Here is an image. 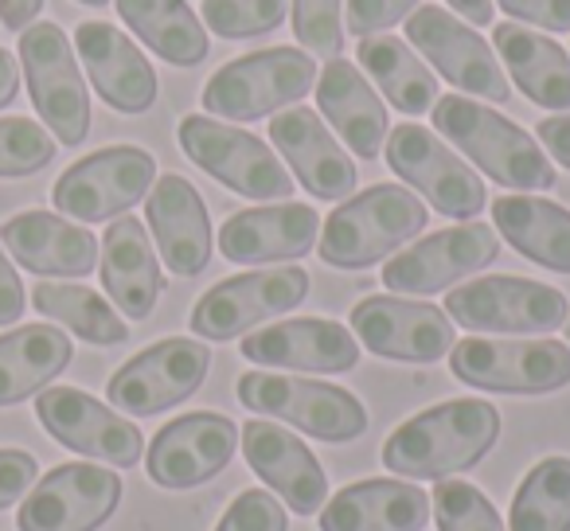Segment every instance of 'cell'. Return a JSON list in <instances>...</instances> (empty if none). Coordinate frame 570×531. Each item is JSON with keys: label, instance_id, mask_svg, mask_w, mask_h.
Wrapping results in <instances>:
<instances>
[{"label": "cell", "instance_id": "1", "mask_svg": "<svg viewBox=\"0 0 570 531\" xmlns=\"http://www.w3.org/2000/svg\"><path fill=\"white\" fill-rule=\"evenodd\" d=\"M500 437V414L484 399H450L406 419L383 442V465L406 481H445L473 469Z\"/></svg>", "mask_w": 570, "mask_h": 531}, {"label": "cell", "instance_id": "2", "mask_svg": "<svg viewBox=\"0 0 570 531\" xmlns=\"http://www.w3.org/2000/svg\"><path fill=\"white\" fill-rule=\"evenodd\" d=\"M434 129L450 137L453 149H461L489 180L515 191H547L554 188V165L539 141L520 129L512 118L473 102V98H438Z\"/></svg>", "mask_w": 570, "mask_h": 531}, {"label": "cell", "instance_id": "3", "mask_svg": "<svg viewBox=\"0 0 570 531\" xmlns=\"http://www.w3.org/2000/svg\"><path fill=\"white\" fill-rule=\"evenodd\" d=\"M430 212L422 199L403 184H372L344 199L325 219V235L317 243L321 262L336 271H367L383 262L391 250L419 238Z\"/></svg>", "mask_w": 570, "mask_h": 531}, {"label": "cell", "instance_id": "4", "mask_svg": "<svg viewBox=\"0 0 570 531\" xmlns=\"http://www.w3.org/2000/svg\"><path fill=\"white\" fill-rule=\"evenodd\" d=\"M317 82V63L297 48H262L243 59H230L227 67L207 79L204 110L227 121H254L277 114L285 106H297Z\"/></svg>", "mask_w": 570, "mask_h": 531}, {"label": "cell", "instance_id": "5", "mask_svg": "<svg viewBox=\"0 0 570 531\" xmlns=\"http://www.w3.org/2000/svg\"><path fill=\"white\" fill-rule=\"evenodd\" d=\"M450 367L461 383L497 395H547L570 383V344L562 341H497L469 336L450 348Z\"/></svg>", "mask_w": 570, "mask_h": 531}, {"label": "cell", "instance_id": "6", "mask_svg": "<svg viewBox=\"0 0 570 531\" xmlns=\"http://www.w3.org/2000/svg\"><path fill=\"white\" fill-rule=\"evenodd\" d=\"M20 67H24L28 95L48 134L59 145H82L90 134V95L82 82L79 59L59 24H32L20 36Z\"/></svg>", "mask_w": 570, "mask_h": 531}, {"label": "cell", "instance_id": "7", "mask_svg": "<svg viewBox=\"0 0 570 531\" xmlns=\"http://www.w3.org/2000/svg\"><path fill=\"white\" fill-rule=\"evenodd\" d=\"M176 134L191 165L215 176L223 188L246 199H262V204L294 196V173L274 157L269 145H262V137L227 126V121L204 118V114H188Z\"/></svg>", "mask_w": 570, "mask_h": 531}, {"label": "cell", "instance_id": "8", "mask_svg": "<svg viewBox=\"0 0 570 531\" xmlns=\"http://www.w3.org/2000/svg\"><path fill=\"white\" fill-rule=\"evenodd\" d=\"M238 403L262 419H282L321 442H352L367 430V411L352 391L317 380H294L274 372H246L238 380Z\"/></svg>", "mask_w": 570, "mask_h": 531}, {"label": "cell", "instance_id": "9", "mask_svg": "<svg viewBox=\"0 0 570 531\" xmlns=\"http://www.w3.org/2000/svg\"><path fill=\"white\" fill-rule=\"evenodd\" d=\"M445 317L469 333H504V336H543L567 325V297L559 289L512 274H492L469 286L450 289Z\"/></svg>", "mask_w": 570, "mask_h": 531}, {"label": "cell", "instance_id": "10", "mask_svg": "<svg viewBox=\"0 0 570 531\" xmlns=\"http://www.w3.org/2000/svg\"><path fill=\"white\" fill-rule=\"evenodd\" d=\"M157 180V160L137 145H110L75 160L51 188L59 215L79 223H106L149 196Z\"/></svg>", "mask_w": 570, "mask_h": 531}, {"label": "cell", "instance_id": "11", "mask_svg": "<svg viewBox=\"0 0 570 531\" xmlns=\"http://www.w3.org/2000/svg\"><path fill=\"white\" fill-rule=\"evenodd\" d=\"M387 165L399 180H406L419 196H426L445 219H473L489 199L481 173L469 160H461L434 129H422L414 121L391 129Z\"/></svg>", "mask_w": 570, "mask_h": 531}, {"label": "cell", "instance_id": "12", "mask_svg": "<svg viewBox=\"0 0 570 531\" xmlns=\"http://www.w3.org/2000/svg\"><path fill=\"white\" fill-rule=\"evenodd\" d=\"M207 367H212V348L204 341L168 336L121 364L106 383V399L134 419H153L196 395L199 383L207 380Z\"/></svg>", "mask_w": 570, "mask_h": 531}, {"label": "cell", "instance_id": "13", "mask_svg": "<svg viewBox=\"0 0 570 531\" xmlns=\"http://www.w3.org/2000/svg\"><path fill=\"white\" fill-rule=\"evenodd\" d=\"M309 294V274L302 266H277V271H254L212 286L191 309V333L204 341H230L250 333L254 325L297 309Z\"/></svg>", "mask_w": 570, "mask_h": 531}, {"label": "cell", "instance_id": "14", "mask_svg": "<svg viewBox=\"0 0 570 531\" xmlns=\"http://www.w3.org/2000/svg\"><path fill=\"white\" fill-rule=\"evenodd\" d=\"M406 40L411 48H419L430 67L442 71V79H450L465 95L489 98V102H508L512 95L504 67L497 63V51L442 4H419L406 17Z\"/></svg>", "mask_w": 570, "mask_h": 531}, {"label": "cell", "instance_id": "15", "mask_svg": "<svg viewBox=\"0 0 570 531\" xmlns=\"http://www.w3.org/2000/svg\"><path fill=\"white\" fill-rule=\"evenodd\" d=\"M121 500V476L106 465L71 461L32 484L17 512L20 531H98Z\"/></svg>", "mask_w": 570, "mask_h": 531}, {"label": "cell", "instance_id": "16", "mask_svg": "<svg viewBox=\"0 0 570 531\" xmlns=\"http://www.w3.org/2000/svg\"><path fill=\"white\" fill-rule=\"evenodd\" d=\"M500 254V238L489 223H458L406 246L383 266V286L395 294L430 297L450 289L453 282L492 266Z\"/></svg>", "mask_w": 570, "mask_h": 531}, {"label": "cell", "instance_id": "17", "mask_svg": "<svg viewBox=\"0 0 570 531\" xmlns=\"http://www.w3.org/2000/svg\"><path fill=\"white\" fill-rule=\"evenodd\" d=\"M352 336L375 356L403 364H434L458 344L445 309L391 294H372L352 309Z\"/></svg>", "mask_w": 570, "mask_h": 531}, {"label": "cell", "instance_id": "18", "mask_svg": "<svg viewBox=\"0 0 570 531\" xmlns=\"http://www.w3.org/2000/svg\"><path fill=\"white\" fill-rule=\"evenodd\" d=\"M36 419L67 450L90 461L134 469L145 453L141 430L79 387H48L36 399Z\"/></svg>", "mask_w": 570, "mask_h": 531}, {"label": "cell", "instance_id": "19", "mask_svg": "<svg viewBox=\"0 0 570 531\" xmlns=\"http://www.w3.org/2000/svg\"><path fill=\"white\" fill-rule=\"evenodd\" d=\"M238 450V426L227 414L196 411L173 419L157 430L149 445V481L160 489H196V484L219 476Z\"/></svg>", "mask_w": 570, "mask_h": 531}, {"label": "cell", "instance_id": "20", "mask_svg": "<svg viewBox=\"0 0 570 531\" xmlns=\"http://www.w3.org/2000/svg\"><path fill=\"white\" fill-rule=\"evenodd\" d=\"M243 356L258 367L341 375L360 364V341L336 321L294 317L243 336Z\"/></svg>", "mask_w": 570, "mask_h": 531}, {"label": "cell", "instance_id": "21", "mask_svg": "<svg viewBox=\"0 0 570 531\" xmlns=\"http://www.w3.org/2000/svg\"><path fill=\"white\" fill-rule=\"evenodd\" d=\"M238 437H243L246 465L262 476V484L269 492H277L285 504L294 508L297 515H313L325 508L328 476L302 437L262 419H250L246 426H238Z\"/></svg>", "mask_w": 570, "mask_h": 531}, {"label": "cell", "instance_id": "22", "mask_svg": "<svg viewBox=\"0 0 570 531\" xmlns=\"http://www.w3.org/2000/svg\"><path fill=\"white\" fill-rule=\"evenodd\" d=\"M75 51L87 67L90 87L110 110L145 114L157 102V71L121 28L106 20H82L75 28Z\"/></svg>", "mask_w": 570, "mask_h": 531}, {"label": "cell", "instance_id": "23", "mask_svg": "<svg viewBox=\"0 0 570 531\" xmlns=\"http://www.w3.org/2000/svg\"><path fill=\"white\" fill-rule=\"evenodd\" d=\"M145 223L153 230L160 258L180 278H196L212 262V219L207 204L196 191V184L184 180L180 173H168L153 180L149 199H145Z\"/></svg>", "mask_w": 570, "mask_h": 531}, {"label": "cell", "instance_id": "24", "mask_svg": "<svg viewBox=\"0 0 570 531\" xmlns=\"http://www.w3.org/2000/svg\"><path fill=\"white\" fill-rule=\"evenodd\" d=\"M269 141L309 196L344 199L356 191V160L328 134L317 110H305V106L282 110L269 121Z\"/></svg>", "mask_w": 570, "mask_h": 531}, {"label": "cell", "instance_id": "25", "mask_svg": "<svg viewBox=\"0 0 570 531\" xmlns=\"http://www.w3.org/2000/svg\"><path fill=\"white\" fill-rule=\"evenodd\" d=\"M321 215L309 204H274L235 212L219 230V250L238 266L297 262L317 246Z\"/></svg>", "mask_w": 570, "mask_h": 531}, {"label": "cell", "instance_id": "26", "mask_svg": "<svg viewBox=\"0 0 570 531\" xmlns=\"http://www.w3.org/2000/svg\"><path fill=\"white\" fill-rule=\"evenodd\" d=\"M12 258L43 278H82L98 266V238L56 212H20L0 227Z\"/></svg>", "mask_w": 570, "mask_h": 531}, {"label": "cell", "instance_id": "27", "mask_svg": "<svg viewBox=\"0 0 570 531\" xmlns=\"http://www.w3.org/2000/svg\"><path fill=\"white\" fill-rule=\"evenodd\" d=\"M102 254V286L121 317L145 321L157 309V297L165 289L160 278L157 250L149 243V230L134 215H121L106 227V238L98 243Z\"/></svg>", "mask_w": 570, "mask_h": 531}, {"label": "cell", "instance_id": "28", "mask_svg": "<svg viewBox=\"0 0 570 531\" xmlns=\"http://www.w3.org/2000/svg\"><path fill=\"white\" fill-rule=\"evenodd\" d=\"M317 87V102L325 121L344 137L360 160H375L387 145V106L372 90V82L360 75L356 63L348 59H328Z\"/></svg>", "mask_w": 570, "mask_h": 531}, {"label": "cell", "instance_id": "29", "mask_svg": "<svg viewBox=\"0 0 570 531\" xmlns=\"http://www.w3.org/2000/svg\"><path fill=\"white\" fill-rule=\"evenodd\" d=\"M430 496L406 481H356L325 500L321 531H422Z\"/></svg>", "mask_w": 570, "mask_h": 531}, {"label": "cell", "instance_id": "30", "mask_svg": "<svg viewBox=\"0 0 570 531\" xmlns=\"http://www.w3.org/2000/svg\"><path fill=\"white\" fill-rule=\"evenodd\" d=\"M492 43H497V56L504 59L508 75L528 102L570 114V56L559 43L539 32H528L512 20L492 28Z\"/></svg>", "mask_w": 570, "mask_h": 531}, {"label": "cell", "instance_id": "31", "mask_svg": "<svg viewBox=\"0 0 570 531\" xmlns=\"http://www.w3.org/2000/svg\"><path fill=\"white\" fill-rule=\"evenodd\" d=\"M492 223L523 258L547 271L570 274V212L543 196H500L492 204Z\"/></svg>", "mask_w": 570, "mask_h": 531}, {"label": "cell", "instance_id": "32", "mask_svg": "<svg viewBox=\"0 0 570 531\" xmlns=\"http://www.w3.org/2000/svg\"><path fill=\"white\" fill-rule=\"evenodd\" d=\"M75 348L56 325H24L0 336V406H17L67 372Z\"/></svg>", "mask_w": 570, "mask_h": 531}, {"label": "cell", "instance_id": "33", "mask_svg": "<svg viewBox=\"0 0 570 531\" xmlns=\"http://www.w3.org/2000/svg\"><path fill=\"white\" fill-rule=\"evenodd\" d=\"M121 24L173 67H199L212 51L204 24L188 0H114Z\"/></svg>", "mask_w": 570, "mask_h": 531}, {"label": "cell", "instance_id": "34", "mask_svg": "<svg viewBox=\"0 0 570 531\" xmlns=\"http://www.w3.org/2000/svg\"><path fill=\"white\" fill-rule=\"evenodd\" d=\"M356 59L395 110L411 114V118H422L426 110H434L438 79L414 56V48L406 40H399V36H364L356 48Z\"/></svg>", "mask_w": 570, "mask_h": 531}, {"label": "cell", "instance_id": "35", "mask_svg": "<svg viewBox=\"0 0 570 531\" xmlns=\"http://www.w3.org/2000/svg\"><path fill=\"white\" fill-rule=\"evenodd\" d=\"M32 305L40 317H51L56 325L71 328L75 336H82L87 344H126L129 328L121 321V313L106 302L102 294L87 286H71V282H40L32 289Z\"/></svg>", "mask_w": 570, "mask_h": 531}, {"label": "cell", "instance_id": "36", "mask_svg": "<svg viewBox=\"0 0 570 531\" xmlns=\"http://www.w3.org/2000/svg\"><path fill=\"white\" fill-rule=\"evenodd\" d=\"M508 531H570V458H547L523 476Z\"/></svg>", "mask_w": 570, "mask_h": 531}, {"label": "cell", "instance_id": "37", "mask_svg": "<svg viewBox=\"0 0 570 531\" xmlns=\"http://www.w3.org/2000/svg\"><path fill=\"white\" fill-rule=\"evenodd\" d=\"M430 508H434V520L442 531H508L492 500L481 496V489H473L469 481H453V476L438 481Z\"/></svg>", "mask_w": 570, "mask_h": 531}, {"label": "cell", "instance_id": "38", "mask_svg": "<svg viewBox=\"0 0 570 531\" xmlns=\"http://www.w3.org/2000/svg\"><path fill=\"white\" fill-rule=\"evenodd\" d=\"M285 20V0H204V24L219 40H250Z\"/></svg>", "mask_w": 570, "mask_h": 531}, {"label": "cell", "instance_id": "39", "mask_svg": "<svg viewBox=\"0 0 570 531\" xmlns=\"http://www.w3.org/2000/svg\"><path fill=\"white\" fill-rule=\"evenodd\" d=\"M56 160V137L32 118H0V176H32Z\"/></svg>", "mask_w": 570, "mask_h": 531}, {"label": "cell", "instance_id": "40", "mask_svg": "<svg viewBox=\"0 0 570 531\" xmlns=\"http://www.w3.org/2000/svg\"><path fill=\"white\" fill-rule=\"evenodd\" d=\"M344 0H294V36L321 59L344 51Z\"/></svg>", "mask_w": 570, "mask_h": 531}, {"label": "cell", "instance_id": "41", "mask_svg": "<svg viewBox=\"0 0 570 531\" xmlns=\"http://www.w3.org/2000/svg\"><path fill=\"white\" fill-rule=\"evenodd\" d=\"M215 531H285V508L269 492L250 489L227 508Z\"/></svg>", "mask_w": 570, "mask_h": 531}, {"label": "cell", "instance_id": "42", "mask_svg": "<svg viewBox=\"0 0 570 531\" xmlns=\"http://www.w3.org/2000/svg\"><path fill=\"white\" fill-rule=\"evenodd\" d=\"M422 0H348V32L352 36H375L383 28L406 20Z\"/></svg>", "mask_w": 570, "mask_h": 531}, {"label": "cell", "instance_id": "43", "mask_svg": "<svg viewBox=\"0 0 570 531\" xmlns=\"http://www.w3.org/2000/svg\"><path fill=\"white\" fill-rule=\"evenodd\" d=\"M40 476V461L24 450H0V512L28 496Z\"/></svg>", "mask_w": 570, "mask_h": 531}, {"label": "cell", "instance_id": "44", "mask_svg": "<svg viewBox=\"0 0 570 531\" xmlns=\"http://www.w3.org/2000/svg\"><path fill=\"white\" fill-rule=\"evenodd\" d=\"M512 20H528L547 32H570V0H497Z\"/></svg>", "mask_w": 570, "mask_h": 531}, {"label": "cell", "instance_id": "45", "mask_svg": "<svg viewBox=\"0 0 570 531\" xmlns=\"http://www.w3.org/2000/svg\"><path fill=\"white\" fill-rule=\"evenodd\" d=\"M24 286H20V274L12 271L9 254H4V246H0V325H12V321L24 317Z\"/></svg>", "mask_w": 570, "mask_h": 531}, {"label": "cell", "instance_id": "46", "mask_svg": "<svg viewBox=\"0 0 570 531\" xmlns=\"http://www.w3.org/2000/svg\"><path fill=\"white\" fill-rule=\"evenodd\" d=\"M539 141L559 165L570 168V114H554V118L539 121Z\"/></svg>", "mask_w": 570, "mask_h": 531}, {"label": "cell", "instance_id": "47", "mask_svg": "<svg viewBox=\"0 0 570 531\" xmlns=\"http://www.w3.org/2000/svg\"><path fill=\"white\" fill-rule=\"evenodd\" d=\"M40 9L43 0H0V24L9 28V32H24L40 17Z\"/></svg>", "mask_w": 570, "mask_h": 531}, {"label": "cell", "instance_id": "48", "mask_svg": "<svg viewBox=\"0 0 570 531\" xmlns=\"http://www.w3.org/2000/svg\"><path fill=\"white\" fill-rule=\"evenodd\" d=\"M17 90H20V63L12 51L0 48V110L9 102H17Z\"/></svg>", "mask_w": 570, "mask_h": 531}, {"label": "cell", "instance_id": "49", "mask_svg": "<svg viewBox=\"0 0 570 531\" xmlns=\"http://www.w3.org/2000/svg\"><path fill=\"white\" fill-rule=\"evenodd\" d=\"M445 4H450V12L465 17L469 24H476V28L492 24V0H445Z\"/></svg>", "mask_w": 570, "mask_h": 531}, {"label": "cell", "instance_id": "50", "mask_svg": "<svg viewBox=\"0 0 570 531\" xmlns=\"http://www.w3.org/2000/svg\"><path fill=\"white\" fill-rule=\"evenodd\" d=\"M79 4H90V9H102V4H110V0H79Z\"/></svg>", "mask_w": 570, "mask_h": 531}, {"label": "cell", "instance_id": "51", "mask_svg": "<svg viewBox=\"0 0 570 531\" xmlns=\"http://www.w3.org/2000/svg\"><path fill=\"white\" fill-rule=\"evenodd\" d=\"M567 344H570V317H567Z\"/></svg>", "mask_w": 570, "mask_h": 531}]
</instances>
